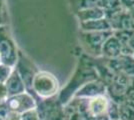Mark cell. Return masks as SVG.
Masks as SVG:
<instances>
[{
  "label": "cell",
  "instance_id": "1",
  "mask_svg": "<svg viewBox=\"0 0 134 120\" xmlns=\"http://www.w3.org/2000/svg\"><path fill=\"white\" fill-rule=\"evenodd\" d=\"M2 105H4L9 111H14L22 114L23 112L33 108L34 101L28 94L23 92L17 95L8 96L5 101L2 103Z\"/></svg>",
  "mask_w": 134,
  "mask_h": 120
},
{
  "label": "cell",
  "instance_id": "2",
  "mask_svg": "<svg viewBox=\"0 0 134 120\" xmlns=\"http://www.w3.org/2000/svg\"><path fill=\"white\" fill-rule=\"evenodd\" d=\"M34 88L43 97L51 96L57 89V81L48 73H39L34 79Z\"/></svg>",
  "mask_w": 134,
  "mask_h": 120
},
{
  "label": "cell",
  "instance_id": "3",
  "mask_svg": "<svg viewBox=\"0 0 134 120\" xmlns=\"http://www.w3.org/2000/svg\"><path fill=\"white\" fill-rule=\"evenodd\" d=\"M17 62V55L12 41L6 35L0 34V63L14 67Z\"/></svg>",
  "mask_w": 134,
  "mask_h": 120
},
{
  "label": "cell",
  "instance_id": "4",
  "mask_svg": "<svg viewBox=\"0 0 134 120\" xmlns=\"http://www.w3.org/2000/svg\"><path fill=\"white\" fill-rule=\"evenodd\" d=\"M4 85L6 87V91H7L8 96H13V95L23 93L24 88H25L22 82V78L16 70L12 71L11 75L9 76V78L4 83Z\"/></svg>",
  "mask_w": 134,
  "mask_h": 120
},
{
  "label": "cell",
  "instance_id": "5",
  "mask_svg": "<svg viewBox=\"0 0 134 120\" xmlns=\"http://www.w3.org/2000/svg\"><path fill=\"white\" fill-rule=\"evenodd\" d=\"M107 108V100L106 98L98 96L93 98L89 102V110L91 113L95 116L103 114Z\"/></svg>",
  "mask_w": 134,
  "mask_h": 120
},
{
  "label": "cell",
  "instance_id": "6",
  "mask_svg": "<svg viewBox=\"0 0 134 120\" xmlns=\"http://www.w3.org/2000/svg\"><path fill=\"white\" fill-rule=\"evenodd\" d=\"M13 70H14L13 67H10L8 65L0 63V83L4 84L7 81V79L9 78V76L11 75Z\"/></svg>",
  "mask_w": 134,
  "mask_h": 120
},
{
  "label": "cell",
  "instance_id": "7",
  "mask_svg": "<svg viewBox=\"0 0 134 120\" xmlns=\"http://www.w3.org/2000/svg\"><path fill=\"white\" fill-rule=\"evenodd\" d=\"M4 120H22L21 118V114L20 113H17L14 111H7Z\"/></svg>",
  "mask_w": 134,
  "mask_h": 120
},
{
  "label": "cell",
  "instance_id": "8",
  "mask_svg": "<svg viewBox=\"0 0 134 120\" xmlns=\"http://www.w3.org/2000/svg\"><path fill=\"white\" fill-rule=\"evenodd\" d=\"M21 118L22 120H36V113H35V111H32V109H31V110L23 112L21 114Z\"/></svg>",
  "mask_w": 134,
  "mask_h": 120
},
{
  "label": "cell",
  "instance_id": "9",
  "mask_svg": "<svg viewBox=\"0 0 134 120\" xmlns=\"http://www.w3.org/2000/svg\"><path fill=\"white\" fill-rule=\"evenodd\" d=\"M0 120H4V118H3V117H1V116H0Z\"/></svg>",
  "mask_w": 134,
  "mask_h": 120
},
{
  "label": "cell",
  "instance_id": "10",
  "mask_svg": "<svg viewBox=\"0 0 134 120\" xmlns=\"http://www.w3.org/2000/svg\"><path fill=\"white\" fill-rule=\"evenodd\" d=\"M0 105H1V103H0Z\"/></svg>",
  "mask_w": 134,
  "mask_h": 120
},
{
  "label": "cell",
  "instance_id": "11",
  "mask_svg": "<svg viewBox=\"0 0 134 120\" xmlns=\"http://www.w3.org/2000/svg\"><path fill=\"white\" fill-rule=\"evenodd\" d=\"M0 22H1V21H0Z\"/></svg>",
  "mask_w": 134,
  "mask_h": 120
}]
</instances>
